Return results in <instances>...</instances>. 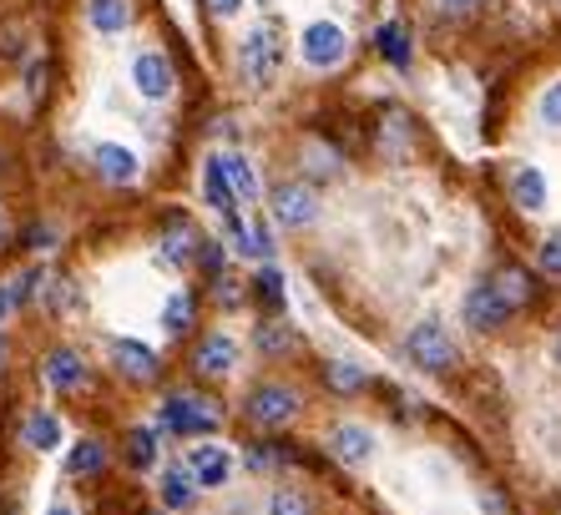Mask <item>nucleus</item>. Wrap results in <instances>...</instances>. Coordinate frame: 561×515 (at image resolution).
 Wrapping results in <instances>:
<instances>
[{
  "mask_svg": "<svg viewBox=\"0 0 561 515\" xmlns=\"http://www.w3.org/2000/svg\"><path fill=\"white\" fill-rule=\"evenodd\" d=\"M557 359H561V344H557Z\"/></svg>",
  "mask_w": 561,
  "mask_h": 515,
  "instance_id": "nucleus-40",
  "label": "nucleus"
},
{
  "mask_svg": "<svg viewBox=\"0 0 561 515\" xmlns=\"http://www.w3.org/2000/svg\"><path fill=\"white\" fill-rule=\"evenodd\" d=\"M324 379H329V389H334V394H359V389H365V369H359V364H350V359L324 364Z\"/></svg>",
  "mask_w": 561,
  "mask_h": 515,
  "instance_id": "nucleus-24",
  "label": "nucleus"
},
{
  "mask_svg": "<svg viewBox=\"0 0 561 515\" xmlns=\"http://www.w3.org/2000/svg\"><path fill=\"white\" fill-rule=\"evenodd\" d=\"M187 476H193L203 490L228 485V476H233V455L222 450L218 439H197L193 450H187Z\"/></svg>",
  "mask_w": 561,
  "mask_h": 515,
  "instance_id": "nucleus-8",
  "label": "nucleus"
},
{
  "mask_svg": "<svg viewBox=\"0 0 561 515\" xmlns=\"http://www.w3.org/2000/svg\"><path fill=\"white\" fill-rule=\"evenodd\" d=\"M268 515H313V505H309V495H304V490L284 485V490H274V495H268Z\"/></svg>",
  "mask_w": 561,
  "mask_h": 515,
  "instance_id": "nucleus-28",
  "label": "nucleus"
},
{
  "mask_svg": "<svg viewBox=\"0 0 561 515\" xmlns=\"http://www.w3.org/2000/svg\"><path fill=\"white\" fill-rule=\"evenodd\" d=\"M162 430L168 435H218V414H213V404L193 400V394H168L162 400Z\"/></svg>",
  "mask_w": 561,
  "mask_h": 515,
  "instance_id": "nucleus-6",
  "label": "nucleus"
},
{
  "mask_svg": "<svg viewBox=\"0 0 561 515\" xmlns=\"http://www.w3.org/2000/svg\"><path fill=\"white\" fill-rule=\"evenodd\" d=\"M304 162H309L313 178H340V157L329 152L324 142H309V147H304Z\"/></svg>",
  "mask_w": 561,
  "mask_h": 515,
  "instance_id": "nucleus-30",
  "label": "nucleus"
},
{
  "mask_svg": "<svg viewBox=\"0 0 561 515\" xmlns=\"http://www.w3.org/2000/svg\"><path fill=\"white\" fill-rule=\"evenodd\" d=\"M46 515H77V511H71V505H51V511H46Z\"/></svg>",
  "mask_w": 561,
  "mask_h": 515,
  "instance_id": "nucleus-38",
  "label": "nucleus"
},
{
  "mask_svg": "<svg viewBox=\"0 0 561 515\" xmlns=\"http://www.w3.org/2000/svg\"><path fill=\"white\" fill-rule=\"evenodd\" d=\"M21 445L26 450H56L61 445V420L51 410H31V420L21 425Z\"/></svg>",
  "mask_w": 561,
  "mask_h": 515,
  "instance_id": "nucleus-19",
  "label": "nucleus"
},
{
  "mask_svg": "<svg viewBox=\"0 0 561 515\" xmlns=\"http://www.w3.org/2000/svg\"><path fill=\"white\" fill-rule=\"evenodd\" d=\"M259 348H263V354H288V348H294V334H288V329H278V323H263V329H259Z\"/></svg>",
  "mask_w": 561,
  "mask_h": 515,
  "instance_id": "nucleus-33",
  "label": "nucleus"
},
{
  "mask_svg": "<svg viewBox=\"0 0 561 515\" xmlns=\"http://www.w3.org/2000/svg\"><path fill=\"white\" fill-rule=\"evenodd\" d=\"M431 5L435 21H445V26H456V21H470V15L481 11V0H425Z\"/></svg>",
  "mask_w": 561,
  "mask_h": 515,
  "instance_id": "nucleus-29",
  "label": "nucleus"
},
{
  "mask_svg": "<svg viewBox=\"0 0 561 515\" xmlns=\"http://www.w3.org/2000/svg\"><path fill=\"white\" fill-rule=\"evenodd\" d=\"M379 56L390 66H410V36H405V26L400 21H390V26H379Z\"/></svg>",
  "mask_w": 561,
  "mask_h": 515,
  "instance_id": "nucleus-22",
  "label": "nucleus"
},
{
  "mask_svg": "<svg viewBox=\"0 0 561 515\" xmlns=\"http://www.w3.org/2000/svg\"><path fill=\"white\" fill-rule=\"evenodd\" d=\"M197 263H203V268L218 278V273H222V243H213V238H197Z\"/></svg>",
  "mask_w": 561,
  "mask_h": 515,
  "instance_id": "nucleus-35",
  "label": "nucleus"
},
{
  "mask_svg": "<svg viewBox=\"0 0 561 515\" xmlns=\"http://www.w3.org/2000/svg\"><path fill=\"white\" fill-rule=\"evenodd\" d=\"M511 313L516 309L496 294L491 278H481V284L466 288V298H460V319H466V329H476V334H496V329H506Z\"/></svg>",
  "mask_w": 561,
  "mask_h": 515,
  "instance_id": "nucleus-4",
  "label": "nucleus"
},
{
  "mask_svg": "<svg viewBox=\"0 0 561 515\" xmlns=\"http://www.w3.org/2000/svg\"><path fill=\"white\" fill-rule=\"evenodd\" d=\"M102 445H96V439H81L77 450L66 455V470H71V476H96V470H102Z\"/></svg>",
  "mask_w": 561,
  "mask_h": 515,
  "instance_id": "nucleus-27",
  "label": "nucleus"
},
{
  "mask_svg": "<svg viewBox=\"0 0 561 515\" xmlns=\"http://www.w3.org/2000/svg\"><path fill=\"white\" fill-rule=\"evenodd\" d=\"M87 21H92L96 36H122L131 11H127V0H87Z\"/></svg>",
  "mask_w": 561,
  "mask_h": 515,
  "instance_id": "nucleus-20",
  "label": "nucleus"
},
{
  "mask_svg": "<svg viewBox=\"0 0 561 515\" xmlns=\"http://www.w3.org/2000/svg\"><path fill=\"white\" fill-rule=\"evenodd\" d=\"M0 232H5V213H0Z\"/></svg>",
  "mask_w": 561,
  "mask_h": 515,
  "instance_id": "nucleus-39",
  "label": "nucleus"
},
{
  "mask_svg": "<svg viewBox=\"0 0 561 515\" xmlns=\"http://www.w3.org/2000/svg\"><path fill=\"white\" fill-rule=\"evenodd\" d=\"M259 294L268 298L274 309H284V273H278V268H263L259 273Z\"/></svg>",
  "mask_w": 561,
  "mask_h": 515,
  "instance_id": "nucleus-34",
  "label": "nucleus"
},
{
  "mask_svg": "<svg viewBox=\"0 0 561 515\" xmlns=\"http://www.w3.org/2000/svg\"><path fill=\"white\" fill-rule=\"evenodd\" d=\"M299 410H304L299 389H288V385H253L249 400H243V414H249L253 425H263V430L288 425Z\"/></svg>",
  "mask_w": 561,
  "mask_h": 515,
  "instance_id": "nucleus-3",
  "label": "nucleus"
},
{
  "mask_svg": "<svg viewBox=\"0 0 561 515\" xmlns=\"http://www.w3.org/2000/svg\"><path fill=\"white\" fill-rule=\"evenodd\" d=\"M41 374H46V385L56 394H77L87 385V359H81L77 348H51L46 359H41Z\"/></svg>",
  "mask_w": 561,
  "mask_h": 515,
  "instance_id": "nucleus-12",
  "label": "nucleus"
},
{
  "mask_svg": "<svg viewBox=\"0 0 561 515\" xmlns=\"http://www.w3.org/2000/svg\"><path fill=\"white\" fill-rule=\"evenodd\" d=\"M152 515H162V511H152Z\"/></svg>",
  "mask_w": 561,
  "mask_h": 515,
  "instance_id": "nucleus-42",
  "label": "nucleus"
},
{
  "mask_svg": "<svg viewBox=\"0 0 561 515\" xmlns=\"http://www.w3.org/2000/svg\"><path fill=\"white\" fill-rule=\"evenodd\" d=\"M405 359L425 374H445L450 364H456V344H450V334H445L440 319H420L415 329H410L405 334Z\"/></svg>",
  "mask_w": 561,
  "mask_h": 515,
  "instance_id": "nucleus-1",
  "label": "nucleus"
},
{
  "mask_svg": "<svg viewBox=\"0 0 561 515\" xmlns=\"http://www.w3.org/2000/svg\"><path fill=\"white\" fill-rule=\"evenodd\" d=\"M536 112H541V127L561 131V77L551 81V87H541V102H536Z\"/></svg>",
  "mask_w": 561,
  "mask_h": 515,
  "instance_id": "nucleus-31",
  "label": "nucleus"
},
{
  "mask_svg": "<svg viewBox=\"0 0 561 515\" xmlns=\"http://www.w3.org/2000/svg\"><path fill=\"white\" fill-rule=\"evenodd\" d=\"M157 253H162V263H168V268H183V263H193V258H197V232L187 228V222H168V232H162V248H157Z\"/></svg>",
  "mask_w": 561,
  "mask_h": 515,
  "instance_id": "nucleus-18",
  "label": "nucleus"
},
{
  "mask_svg": "<svg viewBox=\"0 0 561 515\" xmlns=\"http://www.w3.org/2000/svg\"><path fill=\"white\" fill-rule=\"evenodd\" d=\"M491 284H496V294H501V298H506L511 309H522L526 298H531V278H526V273H522V268H501V273H496V278H491Z\"/></svg>",
  "mask_w": 561,
  "mask_h": 515,
  "instance_id": "nucleus-25",
  "label": "nucleus"
},
{
  "mask_svg": "<svg viewBox=\"0 0 561 515\" xmlns=\"http://www.w3.org/2000/svg\"><path fill=\"white\" fill-rule=\"evenodd\" d=\"M218 162H222V178H228V193H233L243 207L259 203V172H253L249 157H243V152H222Z\"/></svg>",
  "mask_w": 561,
  "mask_h": 515,
  "instance_id": "nucleus-16",
  "label": "nucleus"
},
{
  "mask_svg": "<svg viewBox=\"0 0 561 515\" xmlns=\"http://www.w3.org/2000/svg\"><path fill=\"white\" fill-rule=\"evenodd\" d=\"M5 313H11V288L0 284V319H5Z\"/></svg>",
  "mask_w": 561,
  "mask_h": 515,
  "instance_id": "nucleus-37",
  "label": "nucleus"
},
{
  "mask_svg": "<svg viewBox=\"0 0 561 515\" xmlns=\"http://www.w3.org/2000/svg\"><path fill=\"white\" fill-rule=\"evenodd\" d=\"M506 193H511V203L522 207V213H547V203H551L547 172L531 168V162H516V168L506 172Z\"/></svg>",
  "mask_w": 561,
  "mask_h": 515,
  "instance_id": "nucleus-10",
  "label": "nucleus"
},
{
  "mask_svg": "<svg viewBox=\"0 0 561 515\" xmlns=\"http://www.w3.org/2000/svg\"><path fill=\"white\" fill-rule=\"evenodd\" d=\"M203 5H208V11L218 15V21H233V15L243 11V0H203Z\"/></svg>",
  "mask_w": 561,
  "mask_h": 515,
  "instance_id": "nucleus-36",
  "label": "nucleus"
},
{
  "mask_svg": "<svg viewBox=\"0 0 561 515\" xmlns=\"http://www.w3.org/2000/svg\"><path fill=\"white\" fill-rule=\"evenodd\" d=\"M0 354H5V344H0Z\"/></svg>",
  "mask_w": 561,
  "mask_h": 515,
  "instance_id": "nucleus-41",
  "label": "nucleus"
},
{
  "mask_svg": "<svg viewBox=\"0 0 561 515\" xmlns=\"http://www.w3.org/2000/svg\"><path fill=\"white\" fill-rule=\"evenodd\" d=\"M92 162H96V172H102V182H112V187H127V182H137V172H142L137 152L122 142H102Z\"/></svg>",
  "mask_w": 561,
  "mask_h": 515,
  "instance_id": "nucleus-14",
  "label": "nucleus"
},
{
  "mask_svg": "<svg viewBox=\"0 0 561 515\" xmlns=\"http://www.w3.org/2000/svg\"><path fill=\"white\" fill-rule=\"evenodd\" d=\"M274 222L278 228H313L319 222V193H313V182H278L274 187Z\"/></svg>",
  "mask_w": 561,
  "mask_h": 515,
  "instance_id": "nucleus-7",
  "label": "nucleus"
},
{
  "mask_svg": "<svg viewBox=\"0 0 561 515\" xmlns=\"http://www.w3.org/2000/svg\"><path fill=\"white\" fill-rule=\"evenodd\" d=\"M127 460L137 465V470H152L157 465V430H147V425H137L127 435Z\"/></svg>",
  "mask_w": 561,
  "mask_h": 515,
  "instance_id": "nucleus-26",
  "label": "nucleus"
},
{
  "mask_svg": "<svg viewBox=\"0 0 561 515\" xmlns=\"http://www.w3.org/2000/svg\"><path fill=\"white\" fill-rule=\"evenodd\" d=\"M278 61H284V46H278L274 26H253L249 36H243V46H238V66H243V81L249 87H274L278 77Z\"/></svg>",
  "mask_w": 561,
  "mask_h": 515,
  "instance_id": "nucleus-2",
  "label": "nucleus"
},
{
  "mask_svg": "<svg viewBox=\"0 0 561 515\" xmlns=\"http://www.w3.org/2000/svg\"><path fill=\"white\" fill-rule=\"evenodd\" d=\"M162 329H168L172 339L193 329V298H187L183 288H178V294H168V304H162Z\"/></svg>",
  "mask_w": 561,
  "mask_h": 515,
  "instance_id": "nucleus-23",
  "label": "nucleus"
},
{
  "mask_svg": "<svg viewBox=\"0 0 561 515\" xmlns=\"http://www.w3.org/2000/svg\"><path fill=\"white\" fill-rule=\"evenodd\" d=\"M299 56L313 66V71H334V66L350 56V36L334 21H309L299 36Z\"/></svg>",
  "mask_w": 561,
  "mask_h": 515,
  "instance_id": "nucleus-5",
  "label": "nucleus"
},
{
  "mask_svg": "<svg viewBox=\"0 0 561 515\" xmlns=\"http://www.w3.org/2000/svg\"><path fill=\"white\" fill-rule=\"evenodd\" d=\"M197 501V480L187 476V470H162V511H187V505Z\"/></svg>",
  "mask_w": 561,
  "mask_h": 515,
  "instance_id": "nucleus-21",
  "label": "nucleus"
},
{
  "mask_svg": "<svg viewBox=\"0 0 561 515\" xmlns=\"http://www.w3.org/2000/svg\"><path fill=\"white\" fill-rule=\"evenodd\" d=\"M112 359H117V369L127 374V379H137V385L157 379V354L147 344H137V339H117V344H112Z\"/></svg>",
  "mask_w": 561,
  "mask_h": 515,
  "instance_id": "nucleus-15",
  "label": "nucleus"
},
{
  "mask_svg": "<svg viewBox=\"0 0 561 515\" xmlns=\"http://www.w3.org/2000/svg\"><path fill=\"white\" fill-rule=\"evenodd\" d=\"M131 87L142 91L147 102H168L172 87H178V71H172V61L162 52H142L131 61Z\"/></svg>",
  "mask_w": 561,
  "mask_h": 515,
  "instance_id": "nucleus-9",
  "label": "nucleus"
},
{
  "mask_svg": "<svg viewBox=\"0 0 561 515\" xmlns=\"http://www.w3.org/2000/svg\"><path fill=\"white\" fill-rule=\"evenodd\" d=\"M329 450H334V460L340 465H350V470H365V465L375 460V435H369L365 425L344 420V425L329 430Z\"/></svg>",
  "mask_w": 561,
  "mask_h": 515,
  "instance_id": "nucleus-11",
  "label": "nucleus"
},
{
  "mask_svg": "<svg viewBox=\"0 0 561 515\" xmlns=\"http://www.w3.org/2000/svg\"><path fill=\"white\" fill-rule=\"evenodd\" d=\"M203 193H208V207L218 213L222 222L238 218V197L228 193V178H222V162H218V157H208V162H203Z\"/></svg>",
  "mask_w": 561,
  "mask_h": 515,
  "instance_id": "nucleus-17",
  "label": "nucleus"
},
{
  "mask_svg": "<svg viewBox=\"0 0 561 515\" xmlns=\"http://www.w3.org/2000/svg\"><path fill=\"white\" fill-rule=\"evenodd\" d=\"M536 268L547 273V278H561V232L541 238V248H536Z\"/></svg>",
  "mask_w": 561,
  "mask_h": 515,
  "instance_id": "nucleus-32",
  "label": "nucleus"
},
{
  "mask_svg": "<svg viewBox=\"0 0 561 515\" xmlns=\"http://www.w3.org/2000/svg\"><path fill=\"white\" fill-rule=\"evenodd\" d=\"M193 364H197V374H208V379H228V374L238 369V344H233V334H208L203 344H197Z\"/></svg>",
  "mask_w": 561,
  "mask_h": 515,
  "instance_id": "nucleus-13",
  "label": "nucleus"
}]
</instances>
